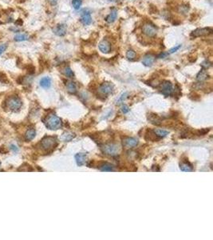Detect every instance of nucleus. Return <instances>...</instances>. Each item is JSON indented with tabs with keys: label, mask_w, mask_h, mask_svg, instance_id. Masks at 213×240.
<instances>
[{
	"label": "nucleus",
	"mask_w": 213,
	"mask_h": 240,
	"mask_svg": "<svg viewBox=\"0 0 213 240\" xmlns=\"http://www.w3.org/2000/svg\"><path fill=\"white\" fill-rule=\"evenodd\" d=\"M45 125L49 130H56L60 129L62 126V122L61 119L59 117H57L55 114H51L48 115L45 119Z\"/></svg>",
	"instance_id": "nucleus-1"
},
{
	"label": "nucleus",
	"mask_w": 213,
	"mask_h": 240,
	"mask_svg": "<svg viewBox=\"0 0 213 240\" xmlns=\"http://www.w3.org/2000/svg\"><path fill=\"white\" fill-rule=\"evenodd\" d=\"M23 106L22 100L18 97H11L7 101V107L10 111L18 112Z\"/></svg>",
	"instance_id": "nucleus-2"
},
{
	"label": "nucleus",
	"mask_w": 213,
	"mask_h": 240,
	"mask_svg": "<svg viewBox=\"0 0 213 240\" xmlns=\"http://www.w3.org/2000/svg\"><path fill=\"white\" fill-rule=\"evenodd\" d=\"M103 152L110 156H116L120 152V147L115 143H107L102 147Z\"/></svg>",
	"instance_id": "nucleus-3"
},
{
	"label": "nucleus",
	"mask_w": 213,
	"mask_h": 240,
	"mask_svg": "<svg viewBox=\"0 0 213 240\" xmlns=\"http://www.w3.org/2000/svg\"><path fill=\"white\" fill-rule=\"evenodd\" d=\"M142 32L148 37H155L157 33V28L152 23H146L142 27Z\"/></svg>",
	"instance_id": "nucleus-4"
},
{
	"label": "nucleus",
	"mask_w": 213,
	"mask_h": 240,
	"mask_svg": "<svg viewBox=\"0 0 213 240\" xmlns=\"http://www.w3.org/2000/svg\"><path fill=\"white\" fill-rule=\"evenodd\" d=\"M56 145H57L56 138L54 137H51V136L44 138L41 142L42 147L46 151H49V150L53 149Z\"/></svg>",
	"instance_id": "nucleus-5"
},
{
	"label": "nucleus",
	"mask_w": 213,
	"mask_h": 240,
	"mask_svg": "<svg viewBox=\"0 0 213 240\" xmlns=\"http://www.w3.org/2000/svg\"><path fill=\"white\" fill-rule=\"evenodd\" d=\"M212 33V29L210 27H204V28H198L196 29L191 33V37L193 38H198V37H203L207 36Z\"/></svg>",
	"instance_id": "nucleus-6"
},
{
	"label": "nucleus",
	"mask_w": 213,
	"mask_h": 240,
	"mask_svg": "<svg viewBox=\"0 0 213 240\" xmlns=\"http://www.w3.org/2000/svg\"><path fill=\"white\" fill-rule=\"evenodd\" d=\"M160 91L165 96L171 95L173 93V87L172 84L168 81H164L160 85Z\"/></svg>",
	"instance_id": "nucleus-7"
},
{
	"label": "nucleus",
	"mask_w": 213,
	"mask_h": 240,
	"mask_svg": "<svg viewBox=\"0 0 213 240\" xmlns=\"http://www.w3.org/2000/svg\"><path fill=\"white\" fill-rule=\"evenodd\" d=\"M114 90V85L110 83H103L100 87H99L98 91L101 94L104 95H110Z\"/></svg>",
	"instance_id": "nucleus-8"
},
{
	"label": "nucleus",
	"mask_w": 213,
	"mask_h": 240,
	"mask_svg": "<svg viewBox=\"0 0 213 240\" xmlns=\"http://www.w3.org/2000/svg\"><path fill=\"white\" fill-rule=\"evenodd\" d=\"M99 50L104 54H109L111 51V44L106 39H103L102 41L99 42Z\"/></svg>",
	"instance_id": "nucleus-9"
},
{
	"label": "nucleus",
	"mask_w": 213,
	"mask_h": 240,
	"mask_svg": "<svg viewBox=\"0 0 213 240\" xmlns=\"http://www.w3.org/2000/svg\"><path fill=\"white\" fill-rule=\"evenodd\" d=\"M53 32L57 36H64L67 32V26L65 24H57L53 28Z\"/></svg>",
	"instance_id": "nucleus-10"
},
{
	"label": "nucleus",
	"mask_w": 213,
	"mask_h": 240,
	"mask_svg": "<svg viewBox=\"0 0 213 240\" xmlns=\"http://www.w3.org/2000/svg\"><path fill=\"white\" fill-rule=\"evenodd\" d=\"M138 144V140L135 138L127 137L124 138L123 140V145L126 148H133L137 147Z\"/></svg>",
	"instance_id": "nucleus-11"
},
{
	"label": "nucleus",
	"mask_w": 213,
	"mask_h": 240,
	"mask_svg": "<svg viewBox=\"0 0 213 240\" xmlns=\"http://www.w3.org/2000/svg\"><path fill=\"white\" fill-rule=\"evenodd\" d=\"M155 58L156 57L153 54H146L142 60V64L145 67H151L153 64V63L155 62Z\"/></svg>",
	"instance_id": "nucleus-12"
},
{
	"label": "nucleus",
	"mask_w": 213,
	"mask_h": 240,
	"mask_svg": "<svg viewBox=\"0 0 213 240\" xmlns=\"http://www.w3.org/2000/svg\"><path fill=\"white\" fill-rule=\"evenodd\" d=\"M81 23L85 26H88L92 23V18L89 12H83L81 17Z\"/></svg>",
	"instance_id": "nucleus-13"
},
{
	"label": "nucleus",
	"mask_w": 213,
	"mask_h": 240,
	"mask_svg": "<svg viewBox=\"0 0 213 240\" xmlns=\"http://www.w3.org/2000/svg\"><path fill=\"white\" fill-rule=\"evenodd\" d=\"M117 17H118V11L116 9H113L111 10L110 13L106 16L105 21L108 23H113L117 19Z\"/></svg>",
	"instance_id": "nucleus-14"
},
{
	"label": "nucleus",
	"mask_w": 213,
	"mask_h": 240,
	"mask_svg": "<svg viewBox=\"0 0 213 240\" xmlns=\"http://www.w3.org/2000/svg\"><path fill=\"white\" fill-rule=\"evenodd\" d=\"M85 159H86V155L84 153H78L75 155V160H76L77 164L81 167L85 164Z\"/></svg>",
	"instance_id": "nucleus-15"
},
{
	"label": "nucleus",
	"mask_w": 213,
	"mask_h": 240,
	"mask_svg": "<svg viewBox=\"0 0 213 240\" xmlns=\"http://www.w3.org/2000/svg\"><path fill=\"white\" fill-rule=\"evenodd\" d=\"M40 86L42 88H45V89L49 88L51 86V79L49 77L42 78V79L40 80Z\"/></svg>",
	"instance_id": "nucleus-16"
},
{
	"label": "nucleus",
	"mask_w": 213,
	"mask_h": 240,
	"mask_svg": "<svg viewBox=\"0 0 213 240\" xmlns=\"http://www.w3.org/2000/svg\"><path fill=\"white\" fill-rule=\"evenodd\" d=\"M36 135V131L34 128H30L27 130L26 134H25V138L27 141H31L33 140Z\"/></svg>",
	"instance_id": "nucleus-17"
},
{
	"label": "nucleus",
	"mask_w": 213,
	"mask_h": 240,
	"mask_svg": "<svg viewBox=\"0 0 213 240\" xmlns=\"http://www.w3.org/2000/svg\"><path fill=\"white\" fill-rule=\"evenodd\" d=\"M66 88H67V91L71 94H75L77 92V86L73 82H67Z\"/></svg>",
	"instance_id": "nucleus-18"
},
{
	"label": "nucleus",
	"mask_w": 213,
	"mask_h": 240,
	"mask_svg": "<svg viewBox=\"0 0 213 240\" xmlns=\"http://www.w3.org/2000/svg\"><path fill=\"white\" fill-rule=\"evenodd\" d=\"M29 38V36L28 34H22V33H19V34H16L15 36V41L16 42H23V41H26V40H28Z\"/></svg>",
	"instance_id": "nucleus-19"
},
{
	"label": "nucleus",
	"mask_w": 213,
	"mask_h": 240,
	"mask_svg": "<svg viewBox=\"0 0 213 240\" xmlns=\"http://www.w3.org/2000/svg\"><path fill=\"white\" fill-rule=\"evenodd\" d=\"M180 168L182 171H185V172H190L192 171V165L188 163H180Z\"/></svg>",
	"instance_id": "nucleus-20"
},
{
	"label": "nucleus",
	"mask_w": 213,
	"mask_h": 240,
	"mask_svg": "<svg viewBox=\"0 0 213 240\" xmlns=\"http://www.w3.org/2000/svg\"><path fill=\"white\" fill-rule=\"evenodd\" d=\"M100 170L102 171H113L114 170V167L110 163H104L100 167Z\"/></svg>",
	"instance_id": "nucleus-21"
},
{
	"label": "nucleus",
	"mask_w": 213,
	"mask_h": 240,
	"mask_svg": "<svg viewBox=\"0 0 213 240\" xmlns=\"http://www.w3.org/2000/svg\"><path fill=\"white\" fill-rule=\"evenodd\" d=\"M208 75L207 74V72H206L205 71L203 70L200 72H199L197 76H196V79H197L198 81L203 82V81H205V80L208 79Z\"/></svg>",
	"instance_id": "nucleus-22"
},
{
	"label": "nucleus",
	"mask_w": 213,
	"mask_h": 240,
	"mask_svg": "<svg viewBox=\"0 0 213 240\" xmlns=\"http://www.w3.org/2000/svg\"><path fill=\"white\" fill-rule=\"evenodd\" d=\"M154 133H155V135L158 136V137L164 138L168 134V131L162 129H156L154 130Z\"/></svg>",
	"instance_id": "nucleus-23"
},
{
	"label": "nucleus",
	"mask_w": 213,
	"mask_h": 240,
	"mask_svg": "<svg viewBox=\"0 0 213 240\" xmlns=\"http://www.w3.org/2000/svg\"><path fill=\"white\" fill-rule=\"evenodd\" d=\"M136 56H137V54H136V52H135L133 50H128V51L126 52V58H127L129 60H130V61L135 59Z\"/></svg>",
	"instance_id": "nucleus-24"
},
{
	"label": "nucleus",
	"mask_w": 213,
	"mask_h": 240,
	"mask_svg": "<svg viewBox=\"0 0 213 240\" xmlns=\"http://www.w3.org/2000/svg\"><path fill=\"white\" fill-rule=\"evenodd\" d=\"M75 137V134L73 133H64L61 136V139L64 141H70L71 139H73V138Z\"/></svg>",
	"instance_id": "nucleus-25"
},
{
	"label": "nucleus",
	"mask_w": 213,
	"mask_h": 240,
	"mask_svg": "<svg viewBox=\"0 0 213 240\" xmlns=\"http://www.w3.org/2000/svg\"><path fill=\"white\" fill-rule=\"evenodd\" d=\"M73 7L75 10H79L82 5V1L81 0H73L72 1Z\"/></svg>",
	"instance_id": "nucleus-26"
},
{
	"label": "nucleus",
	"mask_w": 213,
	"mask_h": 240,
	"mask_svg": "<svg viewBox=\"0 0 213 240\" xmlns=\"http://www.w3.org/2000/svg\"><path fill=\"white\" fill-rule=\"evenodd\" d=\"M64 75L68 78H73V72L69 67H66L64 69Z\"/></svg>",
	"instance_id": "nucleus-27"
},
{
	"label": "nucleus",
	"mask_w": 213,
	"mask_h": 240,
	"mask_svg": "<svg viewBox=\"0 0 213 240\" xmlns=\"http://www.w3.org/2000/svg\"><path fill=\"white\" fill-rule=\"evenodd\" d=\"M127 95H128V94L127 93H124V94H122V95H121V97L118 99V100L117 101V104H121L122 103H123L125 100H126V99L127 98Z\"/></svg>",
	"instance_id": "nucleus-28"
},
{
	"label": "nucleus",
	"mask_w": 213,
	"mask_h": 240,
	"mask_svg": "<svg viewBox=\"0 0 213 240\" xmlns=\"http://www.w3.org/2000/svg\"><path fill=\"white\" fill-rule=\"evenodd\" d=\"M180 47H181V45H177V46H174V47H172V49L169 50V51L168 52V54H170L175 53V52H176V51H177V50L180 48Z\"/></svg>",
	"instance_id": "nucleus-29"
},
{
	"label": "nucleus",
	"mask_w": 213,
	"mask_h": 240,
	"mask_svg": "<svg viewBox=\"0 0 213 240\" xmlns=\"http://www.w3.org/2000/svg\"><path fill=\"white\" fill-rule=\"evenodd\" d=\"M7 43H4V44H2V45H0V55L2 54L3 53L4 51L6 50L7 49Z\"/></svg>",
	"instance_id": "nucleus-30"
},
{
	"label": "nucleus",
	"mask_w": 213,
	"mask_h": 240,
	"mask_svg": "<svg viewBox=\"0 0 213 240\" xmlns=\"http://www.w3.org/2000/svg\"><path fill=\"white\" fill-rule=\"evenodd\" d=\"M122 112L124 113V114H126V113H128V112L130 111V108H129V107H128V106H126V105H124V106L122 107Z\"/></svg>",
	"instance_id": "nucleus-31"
},
{
	"label": "nucleus",
	"mask_w": 213,
	"mask_h": 240,
	"mask_svg": "<svg viewBox=\"0 0 213 240\" xmlns=\"http://www.w3.org/2000/svg\"><path fill=\"white\" fill-rule=\"evenodd\" d=\"M210 66H211V63H210L209 62H208V61L204 62V63H202V67H203L204 68H205V69L208 68Z\"/></svg>",
	"instance_id": "nucleus-32"
},
{
	"label": "nucleus",
	"mask_w": 213,
	"mask_h": 240,
	"mask_svg": "<svg viewBox=\"0 0 213 240\" xmlns=\"http://www.w3.org/2000/svg\"><path fill=\"white\" fill-rule=\"evenodd\" d=\"M11 149L14 152H17V151H19V148L16 147L15 145H11Z\"/></svg>",
	"instance_id": "nucleus-33"
},
{
	"label": "nucleus",
	"mask_w": 213,
	"mask_h": 240,
	"mask_svg": "<svg viewBox=\"0 0 213 240\" xmlns=\"http://www.w3.org/2000/svg\"><path fill=\"white\" fill-rule=\"evenodd\" d=\"M168 54V53H161L158 55V58H165L167 56Z\"/></svg>",
	"instance_id": "nucleus-34"
},
{
	"label": "nucleus",
	"mask_w": 213,
	"mask_h": 240,
	"mask_svg": "<svg viewBox=\"0 0 213 240\" xmlns=\"http://www.w3.org/2000/svg\"><path fill=\"white\" fill-rule=\"evenodd\" d=\"M49 3L51 4V5H53V6H54V5H56L57 3V0H49Z\"/></svg>",
	"instance_id": "nucleus-35"
},
{
	"label": "nucleus",
	"mask_w": 213,
	"mask_h": 240,
	"mask_svg": "<svg viewBox=\"0 0 213 240\" xmlns=\"http://www.w3.org/2000/svg\"><path fill=\"white\" fill-rule=\"evenodd\" d=\"M0 166H1V163H0Z\"/></svg>",
	"instance_id": "nucleus-36"
}]
</instances>
